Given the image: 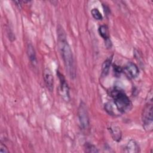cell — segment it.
Returning <instances> with one entry per match:
<instances>
[{"mask_svg": "<svg viewBox=\"0 0 153 153\" xmlns=\"http://www.w3.org/2000/svg\"><path fill=\"white\" fill-rule=\"evenodd\" d=\"M57 38L59 50L66 70L69 77L74 79L76 76V68L72 51L66 40L65 33L61 27H58Z\"/></svg>", "mask_w": 153, "mask_h": 153, "instance_id": "1", "label": "cell"}, {"mask_svg": "<svg viewBox=\"0 0 153 153\" xmlns=\"http://www.w3.org/2000/svg\"><path fill=\"white\" fill-rule=\"evenodd\" d=\"M109 94L113 99L114 105L121 114H126L131 110L132 103L123 89L115 86L110 89Z\"/></svg>", "mask_w": 153, "mask_h": 153, "instance_id": "2", "label": "cell"}, {"mask_svg": "<svg viewBox=\"0 0 153 153\" xmlns=\"http://www.w3.org/2000/svg\"><path fill=\"white\" fill-rule=\"evenodd\" d=\"M152 97L148 100L145 105L142 114V121L143 127L147 131H151L153 128V117H152Z\"/></svg>", "mask_w": 153, "mask_h": 153, "instance_id": "3", "label": "cell"}, {"mask_svg": "<svg viewBox=\"0 0 153 153\" xmlns=\"http://www.w3.org/2000/svg\"><path fill=\"white\" fill-rule=\"evenodd\" d=\"M78 117L81 128L83 130L87 129L90 125L89 117L86 105L82 101L80 102L78 109Z\"/></svg>", "mask_w": 153, "mask_h": 153, "instance_id": "4", "label": "cell"}, {"mask_svg": "<svg viewBox=\"0 0 153 153\" xmlns=\"http://www.w3.org/2000/svg\"><path fill=\"white\" fill-rule=\"evenodd\" d=\"M122 72L130 79L136 78L139 74V70L137 66L133 62H128L122 68Z\"/></svg>", "mask_w": 153, "mask_h": 153, "instance_id": "5", "label": "cell"}, {"mask_svg": "<svg viewBox=\"0 0 153 153\" xmlns=\"http://www.w3.org/2000/svg\"><path fill=\"white\" fill-rule=\"evenodd\" d=\"M57 75L60 81V90L61 96L63 97V99L65 101L68 102L70 100L69 88L68 87V84L66 82V81L63 75L59 71H57Z\"/></svg>", "mask_w": 153, "mask_h": 153, "instance_id": "6", "label": "cell"}, {"mask_svg": "<svg viewBox=\"0 0 153 153\" xmlns=\"http://www.w3.org/2000/svg\"><path fill=\"white\" fill-rule=\"evenodd\" d=\"M43 77L46 87L50 91H52L54 87V78L51 71L48 68L44 69Z\"/></svg>", "mask_w": 153, "mask_h": 153, "instance_id": "7", "label": "cell"}, {"mask_svg": "<svg viewBox=\"0 0 153 153\" xmlns=\"http://www.w3.org/2000/svg\"><path fill=\"white\" fill-rule=\"evenodd\" d=\"M108 130L113 140L117 142H120L122 137V132L120 127L116 124H111Z\"/></svg>", "mask_w": 153, "mask_h": 153, "instance_id": "8", "label": "cell"}, {"mask_svg": "<svg viewBox=\"0 0 153 153\" xmlns=\"http://www.w3.org/2000/svg\"><path fill=\"white\" fill-rule=\"evenodd\" d=\"M124 152L127 153H137L140 152V148L134 140H130L124 148Z\"/></svg>", "mask_w": 153, "mask_h": 153, "instance_id": "9", "label": "cell"}, {"mask_svg": "<svg viewBox=\"0 0 153 153\" xmlns=\"http://www.w3.org/2000/svg\"><path fill=\"white\" fill-rule=\"evenodd\" d=\"M27 54L32 65L33 66H35L37 64L36 53H35V50L34 49V47L31 43H29L27 44Z\"/></svg>", "mask_w": 153, "mask_h": 153, "instance_id": "10", "label": "cell"}, {"mask_svg": "<svg viewBox=\"0 0 153 153\" xmlns=\"http://www.w3.org/2000/svg\"><path fill=\"white\" fill-rule=\"evenodd\" d=\"M112 61V56L108 57L102 63V75L103 76H106L109 71L111 65Z\"/></svg>", "mask_w": 153, "mask_h": 153, "instance_id": "11", "label": "cell"}, {"mask_svg": "<svg viewBox=\"0 0 153 153\" xmlns=\"http://www.w3.org/2000/svg\"><path fill=\"white\" fill-rule=\"evenodd\" d=\"M104 109L108 114H109V115H112V116H116L117 115H118V112L120 113L118 111V110L117 109L115 105V106H114V105H112L110 102H107V103H105Z\"/></svg>", "mask_w": 153, "mask_h": 153, "instance_id": "12", "label": "cell"}, {"mask_svg": "<svg viewBox=\"0 0 153 153\" xmlns=\"http://www.w3.org/2000/svg\"><path fill=\"white\" fill-rule=\"evenodd\" d=\"M98 32H99L100 36L105 40V41L109 39V38H110L109 32L108 27L106 25H100L99 27Z\"/></svg>", "mask_w": 153, "mask_h": 153, "instance_id": "13", "label": "cell"}, {"mask_svg": "<svg viewBox=\"0 0 153 153\" xmlns=\"http://www.w3.org/2000/svg\"><path fill=\"white\" fill-rule=\"evenodd\" d=\"M84 150L85 152L89 153H95L99 152V150L94 145H92L88 142L85 143L84 145Z\"/></svg>", "mask_w": 153, "mask_h": 153, "instance_id": "14", "label": "cell"}, {"mask_svg": "<svg viewBox=\"0 0 153 153\" xmlns=\"http://www.w3.org/2000/svg\"><path fill=\"white\" fill-rule=\"evenodd\" d=\"M91 14L93 17L97 20H101L103 19V16L99 10L97 8H94L91 10Z\"/></svg>", "mask_w": 153, "mask_h": 153, "instance_id": "15", "label": "cell"}, {"mask_svg": "<svg viewBox=\"0 0 153 153\" xmlns=\"http://www.w3.org/2000/svg\"><path fill=\"white\" fill-rule=\"evenodd\" d=\"M113 69L116 75H120V74L122 73V68L117 65H113Z\"/></svg>", "mask_w": 153, "mask_h": 153, "instance_id": "16", "label": "cell"}, {"mask_svg": "<svg viewBox=\"0 0 153 153\" xmlns=\"http://www.w3.org/2000/svg\"><path fill=\"white\" fill-rule=\"evenodd\" d=\"M10 151L5 145H4L2 143L0 145V153H9Z\"/></svg>", "mask_w": 153, "mask_h": 153, "instance_id": "17", "label": "cell"}]
</instances>
